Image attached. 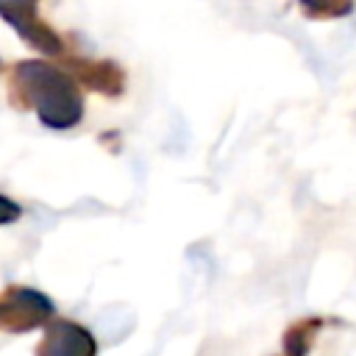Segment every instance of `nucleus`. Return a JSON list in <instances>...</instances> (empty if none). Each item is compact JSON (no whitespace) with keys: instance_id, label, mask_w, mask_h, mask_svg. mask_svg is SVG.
Listing matches in <instances>:
<instances>
[{"instance_id":"nucleus-6","label":"nucleus","mask_w":356,"mask_h":356,"mask_svg":"<svg viewBox=\"0 0 356 356\" xmlns=\"http://www.w3.org/2000/svg\"><path fill=\"white\" fill-rule=\"evenodd\" d=\"M39 0H0V14L11 11V8H25V6H36Z\"/></svg>"},{"instance_id":"nucleus-1","label":"nucleus","mask_w":356,"mask_h":356,"mask_svg":"<svg viewBox=\"0 0 356 356\" xmlns=\"http://www.w3.org/2000/svg\"><path fill=\"white\" fill-rule=\"evenodd\" d=\"M8 86L14 100L28 103L36 117L50 128H70L83 114V100L75 78L50 61H17Z\"/></svg>"},{"instance_id":"nucleus-7","label":"nucleus","mask_w":356,"mask_h":356,"mask_svg":"<svg viewBox=\"0 0 356 356\" xmlns=\"http://www.w3.org/2000/svg\"><path fill=\"white\" fill-rule=\"evenodd\" d=\"M0 67H3V64H0Z\"/></svg>"},{"instance_id":"nucleus-2","label":"nucleus","mask_w":356,"mask_h":356,"mask_svg":"<svg viewBox=\"0 0 356 356\" xmlns=\"http://www.w3.org/2000/svg\"><path fill=\"white\" fill-rule=\"evenodd\" d=\"M0 19H3L6 25H11L14 33H17L31 50H36V53H42V56H64V39L56 33V28H50V25L39 17L36 6L3 11Z\"/></svg>"},{"instance_id":"nucleus-5","label":"nucleus","mask_w":356,"mask_h":356,"mask_svg":"<svg viewBox=\"0 0 356 356\" xmlns=\"http://www.w3.org/2000/svg\"><path fill=\"white\" fill-rule=\"evenodd\" d=\"M17 214H19V209H17L11 200L0 197V222H8V220H14Z\"/></svg>"},{"instance_id":"nucleus-3","label":"nucleus","mask_w":356,"mask_h":356,"mask_svg":"<svg viewBox=\"0 0 356 356\" xmlns=\"http://www.w3.org/2000/svg\"><path fill=\"white\" fill-rule=\"evenodd\" d=\"M72 72L78 81H83L86 86L106 92V95H117L122 89V70L114 61H70Z\"/></svg>"},{"instance_id":"nucleus-4","label":"nucleus","mask_w":356,"mask_h":356,"mask_svg":"<svg viewBox=\"0 0 356 356\" xmlns=\"http://www.w3.org/2000/svg\"><path fill=\"white\" fill-rule=\"evenodd\" d=\"M300 11L306 17L314 19H337V17H348L356 6V0H298Z\"/></svg>"}]
</instances>
